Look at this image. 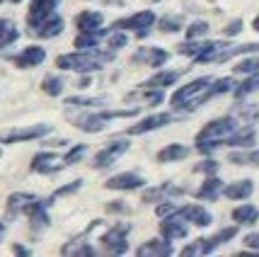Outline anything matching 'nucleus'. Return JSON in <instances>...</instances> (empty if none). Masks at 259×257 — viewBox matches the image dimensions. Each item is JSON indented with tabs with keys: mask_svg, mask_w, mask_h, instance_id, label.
Segmentation results:
<instances>
[{
	"mask_svg": "<svg viewBox=\"0 0 259 257\" xmlns=\"http://www.w3.org/2000/svg\"><path fill=\"white\" fill-rule=\"evenodd\" d=\"M114 61V51H100L95 49H78L75 54H63L56 58V66L61 70H75V73H92L104 68V63Z\"/></svg>",
	"mask_w": 259,
	"mask_h": 257,
	"instance_id": "nucleus-1",
	"label": "nucleus"
},
{
	"mask_svg": "<svg viewBox=\"0 0 259 257\" xmlns=\"http://www.w3.org/2000/svg\"><path fill=\"white\" fill-rule=\"evenodd\" d=\"M237 126H240V124H237L235 117H221V119L208 122L201 131L196 134V148H199L201 153H213L218 145H223V141L235 131Z\"/></svg>",
	"mask_w": 259,
	"mask_h": 257,
	"instance_id": "nucleus-2",
	"label": "nucleus"
},
{
	"mask_svg": "<svg viewBox=\"0 0 259 257\" xmlns=\"http://www.w3.org/2000/svg\"><path fill=\"white\" fill-rule=\"evenodd\" d=\"M213 78L211 76H203V78H196L187 85H182L175 95H172V107L175 109H194L199 107L201 102H206V92L211 88Z\"/></svg>",
	"mask_w": 259,
	"mask_h": 257,
	"instance_id": "nucleus-3",
	"label": "nucleus"
},
{
	"mask_svg": "<svg viewBox=\"0 0 259 257\" xmlns=\"http://www.w3.org/2000/svg\"><path fill=\"white\" fill-rule=\"evenodd\" d=\"M51 131V124H34V126H20L10 131H0V143H20V141H32L41 138Z\"/></svg>",
	"mask_w": 259,
	"mask_h": 257,
	"instance_id": "nucleus-4",
	"label": "nucleus"
},
{
	"mask_svg": "<svg viewBox=\"0 0 259 257\" xmlns=\"http://www.w3.org/2000/svg\"><path fill=\"white\" fill-rule=\"evenodd\" d=\"M131 231V226L128 224H116L112 226L107 233L102 235V245H104V252H109V255H124L126 250V233Z\"/></svg>",
	"mask_w": 259,
	"mask_h": 257,
	"instance_id": "nucleus-5",
	"label": "nucleus"
},
{
	"mask_svg": "<svg viewBox=\"0 0 259 257\" xmlns=\"http://www.w3.org/2000/svg\"><path fill=\"white\" fill-rule=\"evenodd\" d=\"M126 151H128V141H124V138L109 141L102 151H97V156H95V160H92V168H97V170L109 168V165H114L119 158L124 156Z\"/></svg>",
	"mask_w": 259,
	"mask_h": 257,
	"instance_id": "nucleus-6",
	"label": "nucleus"
},
{
	"mask_svg": "<svg viewBox=\"0 0 259 257\" xmlns=\"http://www.w3.org/2000/svg\"><path fill=\"white\" fill-rule=\"evenodd\" d=\"M167 58H169V54L167 51H162V49H158V46H141L134 56H131V63L158 68V66H162Z\"/></svg>",
	"mask_w": 259,
	"mask_h": 257,
	"instance_id": "nucleus-7",
	"label": "nucleus"
},
{
	"mask_svg": "<svg viewBox=\"0 0 259 257\" xmlns=\"http://www.w3.org/2000/svg\"><path fill=\"white\" fill-rule=\"evenodd\" d=\"M155 24V12L153 10H141V12H134V15H128L124 20H116L114 27L116 29H136V32H141V29H148V27H153Z\"/></svg>",
	"mask_w": 259,
	"mask_h": 257,
	"instance_id": "nucleus-8",
	"label": "nucleus"
},
{
	"mask_svg": "<svg viewBox=\"0 0 259 257\" xmlns=\"http://www.w3.org/2000/svg\"><path fill=\"white\" fill-rule=\"evenodd\" d=\"M177 122V117L169 112H160V114H153V117H148V119H143V122L134 124V126H128V131L126 134H146V131H155V129H162V126H167V124Z\"/></svg>",
	"mask_w": 259,
	"mask_h": 257,
	"instance_id": "nucleus-9",
	"label": "nucleus"
},
{
	"mask_svg": "<svg viewBox=\"0 0 259 257\" xmlns=\"http://www.w3.org/2000/svg\"><path fill=\"white\" fill-rule=\"evenodd\" d=\"M177 216H182L187 224H194V226H199V228H206V226H211V221H213V216L206 211L203 206H199V204L180 206V209H177Z\"/></svg>",
	"mask_w": 259,
	"mask_h": 257,
	"instance_id": "nucleus-10",
	"label": "nucleus"
},
{
	"mask_svg": "<svg viewBox=\"0 0 259 257\" xmlns=\"http://www.w3.org/2000/svg\"><path fill=\"white\" fill-rule=\"evenodd\" d=\"M63 163H66V160H61L56 153L41 151V153H36V156L32 158V170L34 172H41V175H51V172H58V170L63 168Z\"/></svg>",
	"mask_w": 259,
	"mask_h": 257,
	"instance_id": "nucleus-11",
	"label": "nucleus"
},
{
	"mask_svg": "<svg viewBox=\"0 0 259 257\" xmlns=\"http://www.w3.org/2000/svg\"><path fill=\"white\" fill-rule=\"evenodd\" d=\"M160 233H162V238H167V240H177V238H187L189 226H187V221H184L182 216L172 213V216H167V218L160 224Z\"/></svg>",
	"mask_w": 259,
	"mask_h": 257,
	"instance_id": "nucleus-12",
	"label": "nucleus"
},
{
	"mask_svg": "<svg viewBox=\"0 0 259 257\" xmlns=\"http://www.w3.org/2000/svg\"><path fill=\"white\" fill-rule=\"evenodd\" d=\"M32 32L36 34V36H41V39H54V36H58V34L63 32V17L56 15V12H51V15L44 17L39 24H34Z\"/></svg>",
	"mask_w": 259,
	"mask_h": 257,
	"instance_id": "nucleus-13",
	"label": "nucleus"
},
{
	"mask_svg": "<svg viewBox=\"0 0 259 257\" xmlns=\"http://www.w3.org/2000/svg\"><path fill=\"white\" fill-rule=\"evenodd\" d=\"M254 143H257L254 126H237L235 131L223 141V145H230V148H252Z\"/></svg>",
	"mask_w": 259,
	"mask_h": 257,
	"instance_id": "nucleus-14",
	"label": "nucleus"
},
{
	"mask_svg": "<svg viewBox=\"0 0 259 257\" xmlns=\"http://www.w3.org/2000/svg\"><path fill=\"white\" fill-rule=\"evenodd\" d=\"M143 182H146V179L141 177L138 172H121V175H114L112 179H107V182H104V187H107V190L128 192V190H138V187H143Z\"/></svg>",
	"mask_w": 259,
	"mask_h": 257,
	"instance_id": "nucleus-15",
	"label": "nucleus"
},
{
	"mask_svg": "<svg viewBox=\"0 0 259 257\" xmlns=\"http://www.w3.org/2000/svg\"><path fill=\"white\" fill-rule=\"evenodd\" d=\"M44 58H46L44 46H27V49H22L12 61H15L17 68H34V66H41Z\"/></svg>",
	"mask_w": 259,
	"mask_h": 257,
	"instance_id": "nucleus-16",
	"label": "nucleus"
},
{
	"mask_svg": "<svg viewBox=\"0 0 259 257\" xmlns=\"http://www.w3.org/2000/svg\"><path fill=\"white\" fill-rule=\"evenodd\" d=\"M61 0H32V5H29V15H27V24L34 27V24H39L44 17H49L51 12L56 10V5Z\"/></svg>",
	"mask_w": 259,
	"mask_h": 257,
	"instance_id": "nucleus-17",
	"label": "nucleus"
},
{
	"mask_svg": "<svg viewBox=\"0 0 259 257\" xmlns=\"http://www.w3.org/2000/svg\"><path fill=\"white\" fill-rule=\"evenodd\" d=\"M70 122L75 124L78 129L88 131V134H97V131H102V129L107 126L109 119H104L102 112H97V114H80V117H70Z\"/></svg>",
	"mask_w": 259,
	"mask_h": 257,
	"instance_id": "nucleus-18",
	"label": "nucleus"
},
{
	"mask_svg": "<svg viewBox=\"0 0 259 257\" xmlns=\"http://www.w3.org/2000/svg\"><path fill=\"white\" fill-rule=\"evenodd\" d=\"M102 22H104V17H102V12H97V10H82L80 15H75L78 32H100Z\"/></svg>",
	"mask_w": 259,
	"mask_h": 257,
	"instance_id": "nucleus-19",
	"label": "nucleus"
},
{
	"mask_svg": "<svg viewBox=\"0 0 259 257\" xmlns=\"http://www.w3.org/2000/svg\"><path fill=\"white\" fill-rule=\"evenodd\" d=\"M141 257H167L172 255V245H169V240H146L143 245H138L136 250Z\"/></svg>",
	"mask_w": 259,
	"mask_h": 257,
	"instance_id": "nucleus-20",
	"label": "nucleus"
},
{
	"mask_svg": "<svg viewBox=\"0 0 259 257\" xmlns=\"http://www.w3.org/2000/svg\"><path fill=\"white\" fill-rule=\"evenodd\" d=\"M254 192V182L252 179H240V182H230L228 187H223V197L233 201H240V199H247L252 197Z\"/></svg>",
	"mask_w": 259,
	"mask_h": 257,
	"instance_id": "nucleus-21",
	"label": "nucleus"
},
{
	"mask_svg": "<svg viewBox=\"0 0 259 257\" xmlns=\"http://www.w3.org/2000/svg\"><path fill=\"white\" fill-rule=\"evenodd\" d=\"M223 194V182L215 177V175H211V177H206V182H203L201 187L196 190V199L201 201H215L218 197Z\"/></svg>",
	"mask_w": 259,
	"mask_h": 257,
	"instance_id": "nucleus-22",
	"label": "nucleus"
},
{
	"mask_svg": "<svg viewBox=\"0 0 259 257\" xmlns=\"http://www.w3.org/2000/svg\"><path fill=\"white\" fill-rule=\"evenodd\" d=\"M41 199V197H36V194H24V192H15L10 194V199H8V211L15 216V213H24L32 204Z\"/></svg>",
	"mask_w": 259,
	"mask_h": 257,
	"instance_id": "nucleus-23",
	"label": "nucleus"
},
{
	"mask_svg": "<svg viewBox=\"0 0 259 257\" xmlns=\"http://www.w3.org/2000/svg\"><path fill=\"white\" fill-rule=\"evenodd\" d=\"M182 76H184V70H160L153 78L146 80V88H167V85H175Z\"/></svg>",
	"mask_w": 259,
	"mask_h": 257,
	"instance_id": "nucleus-24",
	"label": "nucleus"
},
{
	"mask_svg": "<svg viewBox=\"0 0 259 257\" xmlns=\"http://www.w3.org/2000/svg\"><path fill=\"white\" fill-rule=\"evenodd\" d=\"M187 156H189V148H187V145L169 143L158 153V160L160 163H177V160H184Z\"/></svg>",
	"mask_w": 259,
	"mask_h": 257,
	"instance_id": "nucleus-25",
	"label": "nucleus"
},
{
	"mask_svg": "<svg viewBox=\"0 0 259 257\" xmlns=\"http://www.w3.org/2000/svg\"><path fill=\"white\" fill-rule=\"evenodd\" d=\"M257 218H259V209L252 206V204H242V206H235V209H233V221H237L240 226L257 224Z\"/></svg>",
	"mask_w": 259,
	"mask_h": 257,
	"instance_id": "nucleus-26",
	"label": "nucleus"
},
{
	"mask_svg": "<svg viewBox=\"0 0 259 257\" xmlns=\"http://www.w3.org/2000/svg\"><path fill=\"white\" fill-rule=\"evenodd\" d=\"M17 36H20V29L15 27V22L0 17V49H5L12 42H17Z\"/></svg>",
	"mask_w": 259,
	"mask_h": 257,
	"instance_id": "nucleus-27",
	"label": "nucleus"
},
{
	"mask_svg": "<svg viewBox=\"0 0 259 257\" xmlns=\"http://www.w3.org/2000/svg\"><path fill=\"white\" fill-rule=\"evenodd\" d=\"M102 34H107V29H100V32H78L75 46H78V49H95V46H100Z\"/></svg>",
	"mask_w": 259,
	"mask_h": 257,
	"instance_id": "nucleus-28",
	"label": "nucleus"
},
{
	"mask_svg": "<svg viewBox=\"0 0 259 257\" xmlns=\"http://www.w3.org/2000/svg\"><path fill=\"white\" fill-rule=\"evenodd\" d=\"M128 100H141V102H148V104H160V102L165 100V95H162L160 88H148V90H143V92L128 95Z\"/></svg>",
	"mask_w": 259,
	"mask_h": 257,
	"instance_id": "nucleus-29",
	"label": "nucleus"
},
{
	"mask_svg": "<svg viewBox=\"0 0 259 257\" xmlns=\"http://www.w3.org/2000/svg\"><path fill=\"white\" fill-rule=\"evenodd\" d=\"M237 235V226H230V228H223L218 235H213V238H206V247H208V252H213L218 245H223V243H228L230 238H235Z\"/></svg>",
	"mask_w": 259,
	"mask_h": 257,
	"instance_id": "nucleus-30",
	"label": "nucleus"
},
{
	"mask_svg": "<svg viewBox=\"0 0 259 257\" xmlns=\"http://www.w3.org/2000/svg\"><path fill=\"white\" fill-rule=\"evenodd\" d=\"M63 78H58V76H46L41 80V90H44L46 95H51V97H58L61 92H63Z\"/></svg>",
	"mask_w": 259,
	"mask_h": 257,
	"instance_id": "nucleus-31",
	"label": "nucleus"
},
{
	"mask_svg": "<svg viewBox=\"0 0 259 257\" xmlns=\"http://www.w3.org/2000/svg\"><path fill=\"white\" fill-rule=\"evenodd\" d=\"M233 88H235L233 78L213 80V83H211V88H208V92H206V100H211V97H215V95H223V92H230Z\"/></svg>",
	"mask_w": 259,
	"mask_h": 257,
	"instance_id": "nucleus-32",
	"label": "nucleus"
},
{
	"mask_svg": "<svg viewBox=\"0 0 259 257\" xmlns=\"http://www.w3.org/2000/svg\"><path fill=\"white\" fill-rule=\"evenodd\" d=\"M254 90H259V73L249 76L245 83H240L237 88H233V92H235V97H245V95H252Z\"/></svg>",
	"mask_w": 259,
	"mask_h": 257,
	"instance_id": "nucleus-33",
	"label": "nucleus"
},
{
	"mask_svg": "<svg viewBox=\"0 0 259 257\" xmlns=\"http://www.w3.org/2000/svg\"><path fill=\"white\" fill-rule=\"evenodd\" d=\"M235 165H257L259 168V151H249V153H230L228 158Z\"/></svg>",
	"mask_w": 259,
	"mask_h": 257,
	"instance_id": "nucleus-34",
	"label": "nucleus"
},
{
	"mask_svg": "<svg viewBox=\"0 0 259 257\" xmlns=\"http://www.w3.org/2000/svg\"><path fill=\"white\" fill-rule=\"evenodd\" d=\"M104 102H109V97H68L66 104H70V107H97Z\"/></svg>",
	"mask_w": 259,
	"mask_h": 257,
	"instance_id": "nucleus-35",
	"label": "nucleus"
},
{
	"mask_svg": "<svg viewBox=\"0 0 259 257\" xmlns=\"http://www.w3.org/2000/svg\"><path fill=\"white\" fill-rule=\"evenodd\" d=\"M107 39H109L107 44H109V49H112V51H119V49H124V46H126L124 29H116V27H114V29H109V32H107Z\"/></svg>",
	"mask_w": 259,
	"mask_h": 257,
	"instance_id": "nucleus-36",
	"label": "nucleus"
},
{
	"mask_svg": "<svg viewBox=\"0 0 259 257\" xmlns=\"http://www.w3.org/2000/svg\"><path fill=\"white\" fill-rule=\"evenodd\" d=\"M97 250L90 245H85V240H75V243H70V245L63 247V255H95Z\"/></svg>",
	"mask_w": 259,
	"mask_h": 257,
	"instance_id": "nucleus-37",
	"label": "nucleus"
},
{
	"mask_svg": "<svg viewBox=\"0 0 259 257\" xmlns=\"http://www.w3.org/2000/svg\"><path fill=\"white\" fill-rule=\"evenodd\" d=\"M208 22H203V20H199V22H192L189 27H187V39H201L203 34H208Z\"/></svg>",
	"mask_w": 259,
	"mask_h": 257,
	"instance_id": "nucleus-38",
	"label": "nucleus"
},
{
	"mask_svg": "<svg viewBox=\"0 0 259 257\" xmlns=\"http://www.w3.org/2000/svg\"><path fill=\"white\" fill-rule=\"evenodd\" d=\"M182 17H177V15H172V17H162L158 22V27L162 29V32H180L182 29Z\"/></svg>",
	"mask_w": 259,
	"mask_h": 257,
	"instance_id": "nucleus-39",
	"label": "nucleus"
},
{
	"mask_svg": "<svg viewBox=\"0 0 259 257\" xmlns=\"http://www.w3.org/2000/svg\"><path fill=\"white\" fill-rule=\"evenodd\" d=\"M235 73H259V58H245L235 66Z\"/></svg>",
	"mask_w": 259,
	"mask_h": 257,
	"instance_id": "nucleus-40",
	"label": "nucleus"
},
{
	"mask_svg": "<svg viewBox=\"0 0 259 257\" xmlns=\"http://www.w3.org/2000/svg\"><path fill=\"white\" fill-rule=\"evenodd\" d=\"M182 255H208V247H206V238L196 240V243H192V245H187L184 250H182Z\"/></svg>",
	"mask_w": 259,
	"mask_h": 257,
	"instance_id": "nucleus-41",
	"label": "nucleus"
},
{
	"mask_svg": "<svg viewBox=\"0 0 259 257\" xmlns=\"http://www.w3.org/2000/svg\"><path fill=\"white\" fill-rule=\"evenodd\" d=\"M85 151H88V145H85V143H82V145H75V148H73V151H70V153L63 158V160H66V165H73L75 160H80V158L85 156Z\"/></svg>",
	"mask_w": 259,
	"mask_h": 257,
	"instance_id": "nucleus-42",
	"label": "nucleus"
},
{
	"mask_svg": "<svg viewBox=\"0 0 259 257\" xmlns=\"http://www.w3.org/2000/svg\"><path fill=\"white\" fill-rule=\"evenodd\" d=\"M155 213H158V218H167V216H172V213H177V204L165 201V204H160L158 209H155Z\"/></svg>",
	"mask_w": 259,
	"mask_h": 257,
	"instance_id": "nucleus-43",
	"label": "nucleus"
},
{
	"mask_svg": "<svg viewBox=\"0 0 259 257\" xmlns=\"http://www.w3.org/2000/svg\"><path fill=\"white\" fill-rule=\"evenodd\" d=\"M194 170H196V172H206V175H215V172H218V163H215V160H203V163H199Z\"/></svg>",
	"mask_w": 259,
	"mask_h": 257,
	"instance_id": "nucleus-44",
	"label": "nucleus"
},
{
	"mask_svg": "<svg viewBox=\"0 0 259 257\" xmlns=\"http://www.w3.org/2000/svg\"><path fill=\"white\" fill-rule=\"evenodd\" d=\"M80 179H75V182H70V185H66V187H61V190L54 192V197H68V194H73V192H78L80 190Z\"/></svg>",
	"mask_w": 259,
	"mask_h": 257,
	"instance_id": "nucleus-45",
	"label": "nucleus"
},
{
	"mask_svg": "<svg viewBox=\"0 0 259 257\" xmlns=\"http://www.w3.org/2000/svg\"><path fill=\"white\" fill-rule=\"evenodd\" d=\"M240 29H242V20H235V22H230L226 27V34L228 36H235V34H240Z\"/></svg>",
	"mask_w": 259,
	"mask_h": 257,
	"instance_id": "nucleus-46",
	"label": "nucleus"
},
{
	"mask_svg": "<svg viewBox=\"0 0 259 257\" xmlns=\"http://www.w3.org/2000/svg\"><path fill=\"white\" fill-rule=\"evenodd\" d=\"M245 245L252 247V250H259V233H249L245 238Z\"/></svg>",
	"mask_w": 259,
	"mask_h": 257,
	"instance_id": "nucleus-47",
	"label": "nucleus"
},
{
	"mask_svg": "<svg viewBox=\"0 0 259 257\" xmlns=\"http://www.w3.org/2000/svg\"><path fill=\"white\" fill-rule=\"evenodd\" d=\"M107 209H109V211H121V213H128V211H131V209H128L126 204H121V201H119V204H109Z\"/></svg>",
	"mask_w": 259,
	"mask_h": 257,
	"instance_id": "nucleus-48",
	"label": "nucleus"
},
{
	"mask_svg": "<svg viewBox=\"0 0 259 257\" xmlns=\"http://www.w3.org/2000/svg\"><path fill=\"white\" fill-rule=\"evenodd\" d=\"M78 88H82V90H85V88H90V78L85 76L82 80H78Z\"/></svg>",
	"mask_w": 259,
	"mask_h": 257,
	"instance_id": "nucleus-49",
	"label": "nucleus"
},
{
	"mask_svg": "<svg viewBox=\"0 0 259 257\" xmlns=\"http://www.w3.org/2000/svg\"><path fill=\"white\" fill-rule=\"evenodd\" d=\"M12 250H15L17 255H27V252H29V250H27V247H22V245H15Z\"/></svg>",
	"mask_w": 259,
	"mask_h": 257,
	"instance_id": "nucleus-50",
	"label": "nucleus"
},
{
	"mask_svg": "<svg viewBox=\"0 0 259 257\" xmlns=\"http://www.w3.org/2000/svg\"><path fill=\"white\" fill-rule=\"evenodd\" d=\"M252 29H254V32H259V15L252 20Z\"/></svg>",
	"mask_w": 259,
	"mask_h": 257,
	"instance_id": "nucleus-51",
	"label": "nucleus"
},
{
	"mask_svg": "<svg viewBox=\"0 0 259 257\" xmlns=\"http://www.w3.org/2000/svg\"><path fill=\"white\" fill-rule=\"evenodd\" d=\"M3 235H5V226L0 224V240H3Z\"/></svg>",
	"mask_w": 259,
	"mask_h": 257,
	"instance_id": "nucleus-52",
	"label": "nucleus"
},
{
	"mask_svg": "<svg viewBox=\"0 0 259 257\" xmlns=\"http://www.w3.org/2000/svg\"><path fill=\"white\" fill-rule=\"evenodd\" d=\"M10 3H22V0H10Z\"/></svg>",
	"mask_w": 259,
	"mask_h": 257,
	"instance_id": "nucleus-53",
	"label": "nucleus"
},
{
	"mask_svg": "<svg viewBox=\"0 0 259 257\" xmlns=\"http://www.w3.org/2000/svg\"><path fill=\"white\" fill-rule=\"evenodd\" d=\"M153 3H158V0H153Z\"/></svg>",
	"mask_w": 259,
	"mask_h": 257,
	"instance_id": "nucleus-54",
	"label": "nucleus"
},
{
	"mask_svg": "<svg viewBox=\"0 0 259 257\" xmlns=\"http://www.w3.org/2000/svg\"><path fill=\"white\" fill-rule=\"evenodd\" d=\"M0 3H3V0H0Z\"/></svg>",
	"mask_w": 259,
	"mask_h": 257,
	"instance_id": "nucleus-55",
	"label": "nucleus"
}]
</instances>
